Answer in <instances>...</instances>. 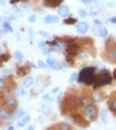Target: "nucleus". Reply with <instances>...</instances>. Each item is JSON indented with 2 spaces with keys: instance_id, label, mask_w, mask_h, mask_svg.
Masks as SVG:
<instances>
[{
  "instance_id": "f257e3e1",
  "label": "nucleus",
  "mask_w": 116,
  "mask_h": 130,
  "mask_svg": "<svg viewBox=\"0 0 116 130\" xmlns=\"http://www.w3.org/2000/svg\"><path fill=\"white\" fill-rule=\"evenodd\" d=\"M95 68H85L78 74L77 80L81 84H85L86 86L93 85L95 80Z\"/></svg>"
},
{
  "instance_id": "f03ea898",
  "label": "nucleus",
  "mask_w": 116,
  "mask_h": 130,
  "mask_svg": "<svg viewBox=\"0 0 116 130\" xmlns=\"http://www.w3.org/2000/svg\"><path fill=\"white\" fill-rule=\"evenodd\" d=\"M112 82V76L110 75L108 70H101L97 76H95V80L93 85H96L97 87L106 86L108 84H111Z\"/></svg>"
},
{
  "instance_id": "7ed1b4c3",
  "label": "nucleus",
  "mask_w": 116,
  "mask_h": 130,
  "mask_svg": "<svg viewBox=\"0 0 116 130\" xmlns=\"http://www.w3.org/2000/svg\"><path fill=\"white\" fill-rule=\"evenodd\" d=\"M84 113H85V115L86 117L94 120V119H96V116L98 115V108H97V106H95V105L89 104V105H87V106L85 107Z\"/></svg>"
},
{
  "instance_id": "20e7f679",
  "label": "nucleus",
  "mask_w": 116,
  "mask_h": 130,
  "mask_svg": "<svg viewBox=\"0 0 116 130\" xmlns=\"http://www.w3.org/2000/svg\"><path fill=\"white\" fill-rule=\"evenodd\" d=\"M65 51L69 56H76L79 52V46L77 44L74 43V42H71V43L67 44V48H65Z\"/></svg>"
},
{
  "instance_id": "39448f33",
  "label": "nucleus",
  "mask_w": 116,
  "mask_h": 130,
  "mask_svg": "<svg viewBox=\"0 0 116 130\" xmlns=\"http://www.w3.org/2000/svg\"><path fill=\"white\" fill-rule=\"evenodd\" d=\"M73 119H74V122H76V124H78L79 126L87 127V126L89 125L88 121H86V120L85 119V117H82L81 115H79V114H77V113L73 115Z\"/></svg>"
},
{
  "instance_id": "423d86ee",
  "label": "nucleus",
  "mask_w": 116,
  "mask_h": 130,
  "mask_svg": "<svg viewBox=\"0 0 116 130\" xmlns=\"http://www.w3.org/2000/svg\"><path fill=\"white\" fill-rule=\"evenodd\" d=\"M47 64H48L49 67H51L55 71H60V70H62V68H63V66H62L61 63H59L58 61H56L55 59H52V58H49V59L47 60Z\"/></svg>"
},
{
  "instance_id": "0eeeda50",
  "label": "nucleus",
  "mask_w": 116,
  "mask_h": 130,
  "mask_svg": "<svg viewBox=\"0 0 116 130\" xmlns=\"http://www.w3.org/2000/svg\"><path fill=\"white\" fill-rule=\"evenodd\" d=\"M63 2V0H44V5L49 8H56L59 7Z\"/></svg>"
},
{
  "instance_id": "6e6552de",
  "label": "nucleus",
  "mask_w": 116,
  "mask_h": 130,
  "mask_svg": "<svg viewBox=\"0 0 116 130\" xmlns=\"http://www.w3.org/2000/svg\"><path fill=\"white\" fill-rule=\"evenodd\" d=\"M88 29H89V26H88V24L86 22H80L76 26V31L79 34H85L88 31Z\"/></svg>"
},
{
  "instance_id": "1a4fd4ad",
  "label": "nucleus",
  "mask_w": 116,
  "mask_h": 130,
  "mask_svg": "<svg viewBox=\"0 0 116 130\" xmlns=\"http://www.w3.org/2000/svg\"><path fill=\"white\" fill-rule=\"evenodd\" d=\"M58 13L61 17H63L65 18L67 16H69L70 14V8L68 6H61L59 9H58Z\"/></svg>"
},
{
  "instance_id": "9d476101",
  "label": "nucleus",
  "mask_w": 116,
  "mask_h": 130,
  "mask_svg": "<svg viewBox=\"0 0 116 130\" xmlns=\"http://www.w3.org/2000/svg\"><path fill=\"white\" fill-rule=\"evenodd\" d=\"M44 22L46 24H53V23H58L59 22V17L56 15H48L47 17H45Z\"/></svg>"
},
{
  "instance_id": "9b49d317",
  "label": "nucleus",
  "mask_w": 116,
  "mask_h": 130,
  "mask_svg": "<svg viewBox=\"0 0 116 130\" xmlns=\"http://www.w3.org/2000/svg\"><path fill=\"white\" fill-rule=\"evenodd\" d=\"M17 104H18V102H17V100L15 99V98H8L6 99V105L11 109H14L17 107Z\"/></svg>"
},
{
  "instance_id": "f8f14e48",
  "label": "nucleus",
  "mask_w": 116,
  "mask_h": 130,
  "mask_svg": "<svg viewBox=\"0 0 116 130\" xmlns=\"http://www.w3.org/2000/svg\"><path fill=\"white\" fill-rule=\"evenodd\" d=\"M10 112L7 110L6 108H3L1 107L0 108V119L2 120H7L10 118Z\"/></svg>"
},
{
  "instance_id": "ddd939ff",
  "label": "nucleus",
  "mask_w": 116,
  "mask_h": 130,
  "mask_svg": "<svg viewBox=\"0 0 116 130\" xmlns=\"http://www.w3.org/2000/svg\"><path fill=\"white\" fill-rule=\"evenodd\" d=\"M107 58L111 61V62H116V48H111L109 49L108 53H107Z\"/></svg>"
},
{
  "instance_id": "4468645a",
  "label": "nucleus",
  "mask_w": 116,
  "mask_h": 130,
  "mask_svg": "<svg viewBox=\"0 0 116 130\" xmlns=\"http://www.w3.org/2000/svg\"><path fill=\"white\" fill-rule=\"evenodd\" d=\"M30 69L26 68V67H20L17 69V74L19 76H26L28 73H29Z\"/></svg>"
},
{
  "instance_id": "2eb2a0df",
  "label": "nucleus",
  "mask_w": 116,
  "mask_h": 130,
  "mask_svg": "<svg viewBox=\"0 0 116 130\" xmlns=\"http://www.w3.org/2000/svg\"><path fill=\"white\" fill-rule=\"evenodd\" d=\"M33 82H34V78H33L32 76H27V77L23 80V87H26V88L30 87L32 85H33Z\"/></svg>"
},
{
  "instance_id": "dca6fc26",
  "label": "nucleus",
  "mask_w": 116,
  "mask_h": 130,
  "mask_svg": "<svg viewBox=\"0 0 116 130\" xmlns=\"http://www.w3.org/2000/svg\"><path fill=\"white\" fill-rule=\"evenodd\" d=\"M25 115V111L23 109H18L14 114H13V117H12V120H17L19 118H21Z\"/></svg>"
},
{
  "instance_id": "f3484780",
  "label": "nucleus",
  "mask_w": 116,
  "mask_h": 130,
  "mask_svg": "<svg viewBox=\"0 0 116 130\" xmlns=\"http://www.w3.org/2000/svg\"><path fill=\"white\" fill-rule=\"evenodd\" d=\"M2 27H3V32L4 33H12L13 32V28L10 25L9 22H4L2 24Z\"/></svg>"
},
{
  "instance_id": "a211bd4d",
  "label": "nucleus",
  "mask_w": 116,
  "mask_h": 130,
  "mask_svg": "<svg viewBox=\"0 0 116 130\" xmlns=\"http://www.w3.org/2000/svg\"><path fill=\"white\" fill-rule=\"evenodd\" d=\"M30 120H31V118H30V116H23V118H22L21 121H19L18 123H17V125H18V127H23L25 124H27V123H29L30 122Z\"/></svg>"
},
{
  "instance_id": "6ab92c4d",
  "label": "nucleus",
  "mask_w": 116,
  "mask_h": 130,
  "mask_svg": "<svg viewBox=\"0 0 116 130\" xmlns=\"http://www.w3.org/2000/svg\"><path fill=\"white\" fill-rule=\"evenodd\" d=\"M80 103H81V105L87 106L89 104H92V100L89 98H80Z\"/></svg>"
},
{
  "instance_id": "aec40b11",
  "label": "nucleus",
  "mask_w": 116,
  "mask_h": 130,
  "mask_svg": "<svg viewBox=\"0 0 116 130\" xmlns=\"http://www.w3.org/2000/svg\"><path fill=\"white\" fill-rule=\"evenodd\" d=\"M14 57H15V59H16L18 62H22V61H24V59H25V56L23 55V53L19 52V51H16V52L14 53Z\"/></svg>"
},
{
  "instance_id": "412c9836",
  "label": "nucleus",
  "mask_w": 116,
  "mask_h": 130,
  "mask_svg": "<svg viewBox=\"0 0 116 130\" xmlns=\"http://www.w3.org/2000/svg\"><path fill=\"white\" fill-rule=\"evenodd\" d=\"M101 120H102V122L105 123V124L108 122V112H107L106 109H103V110L101 111Z\"/></svg>"
},
{
  "instance_id": "4be33fe9",
  "label": "nucleus",
  "mask_w": 116,
  "mask_h": 130,
  "mask_svg": "<svg viewBox=\"0 0 116 130\" xmlns=\"http://www.w3.org/2000/svg\"><path fill=\"white\" fill-rule=\"evenodd\" d=\"M107 34H108V32H107L106 28H104V27H101V28L98 29V35H99L100 37L105 38L106 36H107Z\"/></svg>"
},
{
  "instance_id": "5701e85b",
  "label": "nucleus",
  "mask_w": 116,
  "mask_h": 130,
  "mask_svg": "<svg viewBox=\"0 0 116 130\" xmlns=\"http://www.w3.org/2000/svg\"><path fill=\"white\" fill-rule=\"evenodd\" d=\"M76 21H77V20H76L75 18H72V17H70V18L64 19L63 23H64V24H67V25H74V24L76 23Z\"/></svg>"
},
{
  "instance_id": "b1692460",
  "label": "nucleus",
  "mask_w": 116,
  "mask_h": 130,
  "mask_svg": "<svg viewBox=\"0 0 116 130\" xmlns=\"http://www.w3.org/2000/svg\"><path fill=\"white\" fill-rule=\"evenodd\" d=\"M10 59V56L7 54H0V63L2 62H7Z\"/></svg>"
},
{
  "instance_id": "393cba45",
  "label": "nucleus",
  "mask_w": 116,
  "mask_h": 130,
  "mask_svg": "<svg viewBox=\"0 0 116 130\" xmlns=\"http://www.w3.org/2000/svg\"><path fill=\"white\" fill-rule=\"evenodd\" d=\"M109 108H110V110H111L114 114H116V99H114V100L112 101V103L110 104Z\"/></svg>"
},
{
  "instance_id": "a878e982",
  "label": "nucleus",
  "mask_w": 116,
  "mask_h": 130,
  "mask_svg": "<svg viewBox=\"0 0 116 130\" xmlns=\"http://www.w3.org/2000/svg\"><path fill=\"white\" fill-rule=\"evenodd\" d=\"M78 15L81 17V18H85V17H87V11L85 10V9H80V10L78 11Z\"/></svg>"
},
{
  "instance_id": "bb28decb",
  "label": "nucleus",
  "mask_w": 116,
  "mask_h": 130,
  "mask_svg": "<svg viewBox=\"0 0 116 130\" xmlns=\"http://www.w3.org/2000/svg\"><path fill=\"white\" fill-rule=\"evenodd\" d=\"M60 127H61L62 129H73V128H74L73 126H71V125H69V124H67V123H62V124L60 125Z\"/></svg>"
},
{
  "instance_id": "cd10ccee",
  "label": "nucleus",
  "mask_w": 116,
  "mask_h": 130,
  "mask_svg": "<svg viewBox=\"0 0 116 130\" xmlns=\"http://www.w3.org/2000/svg\"><path fill=\"white\" fill-rule=\"evenodd\" d=\"M17 94L19 95V96H24L25 94H26V91L23 89V88H17Z\"/></svg>"
},
{
  "instance_id": "c85d7f7f",
  "label": "nucleus",
  "mask_w": 116,
  "mask_h": 130,
  "mask_svg": "<svg viewBox=\"0 0 116 130\" xmlns=\"http://www.w3.org/2000/svg\"><path fill=\"white\" fill-rule=\"evenodd\" d=\"M77 77H78V74H77V73H73L70 80H71V82H75V80L77 79Z\"/></svg>"
},
{
  "instance_id": "c756f323",
  "label": "nucleus",
  "mask_w": 116,
  "mask_h": 130,
  "mask_svg": "<svg viewBox=\"0 0 116 130\" xmlns=\"http://www.w3.org/2000/svg\"><path fill=\"white\" fill-rule=\"evenodd\" d=\"M5 87H6V82L2 77H0V88H5Z\"/></svg>"
},
{
  "instance_id": "7c9ffc66",
  "label": "nucleus",
  "mask_w": 116,
  "mask_h": 130,
  "mask_svg": "<svg viewBox=\"0 0 116 130\" xmlns=\"http://www.w3.org/2000/svg\"><path fill=\"white\" fill-rule=\"evenodd\" d=\"M21 7L23 8V9H25V10H30V9H31V7H30L27 3H22Z\"/></svg>"
},
{
  "instance_id": "2f4dec72",
  "label": "nucleus",
  "mask_w": 116,
  "mask_h": 130,
  "mask_svg": "<svg viewBox=\"0 0 116 130\" xmlns=\"http://www.w3.org/2000/svg\"><path fill=\"white\" fill-rule=\"evenodd\" d=\"M39 34H40V35H42L43 37H45V38H49V37H50L48 33L44 32V31H39Z\"/></svg>"
},
{
  "instance_id": "473e14b6",
  "label": "nucleus",
  "mask_w": 116,
  "mask_h": 130,
  "mask_svg": "<svg viewBox=\"0 0 116 130\" xmlns=\"http://www.w3.org/2000/svg\"><path fill=\"white\" fill-rule=\"evenodd\" d=\"M29 21L31 22V23H34V22L36 21V16H35V15H31V16L29 17Z\"/></svg>"
},
{
  "instance_id": "72a5a7b5",
  "label": "nucleus",
  "mask_w": 116,
  "mask_h": 130,
  "mask_svg": "<svg viewBox=\"0 0 116 130\" xmlns=\"http://www.w3.org/2000/svg\"><path fill=\"white\" fill-rule=\"evenodd\" d=\"M38 65H39V67L43 68V69H46V68H47V65H45L42 61H39V62H38Z\"/></svg>"
},
{
  "instance_id": "f704fd0d",
  "label": "nucleus",
  "mask_w": 116,
  "mask_h": 130,
  "mask_svg": "<svg viewBox=\"0 0 116 130\" xmlns=\"http://www.w3.org/2000/svg\"><path fill=\"white\" fill-rule=\"evenodd\" d=\"M39 48H40V49H42V50H44V49H46V46H45V43H43V42H40V43H39Z\"/></svg>"
},
{
  "instance_id": "c9c22d12",
  "label": "nucleus",
  "mask_w": 116,
  "mask_h": 130,
  "mask_svg": "<svg viewBox=\"0 0 116 130\" xmlns=\"http://www.w3.org/2000/svg\"><path fill=\"white\" fill-rule=\"evenodd\" d=\"M109 21L111 22L112 24H116V17H111V18H109Z\"/></svg>"
},
{
  "instance_id": "e433bc0d",
  "label": "nucleus",
  "mask_w": 116,
  "mask_h": 130,
  "mask_svg": "<svg viewBox=\"0 0 116 130\" xmlns=\"http://www.w3.org/2000/svg\"><path fill=\"white\" fill-rule=\"evenodd\" d=\"M92 0H81V2H84L85 4H88V3H90Z\"/></svg>"
},
{
  "instance_id": "4c0bfd02",
  "label": "nucleus",
  "mask_w": 116,
  "mask_h": 130,
  "mask_svg": "<svg viewBox=\"0 0 116 130\" xmlns=\"http://www.w3.org/2000/svg\"><path fill=\"white\" fill-rule=\"evenodd\" d=\"M8 73H11V70H8V71H2V74H8Z\"/></svg>"
},
{
  "instance_id": "58836bf2",
  "label": "nucleus",
  "mask_w": 116,
  "mask_h": 130,
  "mask_svg": "<svg viewBox=\"0 0 116 130\" xmlns=\"http://www.w3.org/2000/svg\"><path fill=\"white\" fill-rule=\"evenodd\" d=\"M18 1H20V0H11V4H14V3H16V2H18Z\"/></svg>"
},
{
  "instance_id": "ea45409f",
  "label": "nucleus",
  "mask_w": 116,
  "mask_h": 130,
  "mask_svg": "<svg viewBox=\"0 0 116 130\" xmlns=\"http://www.w3.org/2000/svg\"><path fill=\"white\" fill-rule=\"evenodd\" d=\"M61 98H62V93L59 94V96H58V101H61Z\"/></svg>"
},
{
  "instance_id": "a19ab883",
  "label": "nucleus",
  "mask_w": 116,
  "mask_h": 130,
  "mask_svg": "<svg viewBox=\"0 0 116 130\" xmlns=\"http://www.w3.org/2000/svg\"><path fill=\"white\" fill-rule=\"evenodd\" d=\"M94 22H95V24H97V25H101V23L98 21V20H95Z\"/></svg>"
},
{
  "instance_id": "79ce46f5",
  "label": "nucleus",
  "mask_w": 116,
  "mask_h": 130,
  "mask_svg": "<svg viewBox=\"0 0 116 130\" xmlns=\"http://www.w3.org/2000/svg\"><path fill=\"white\" fill-rule=\"evenodd\" d=\"M113 76H114V78L116 79V69L114 70V72H113Z\"/></svg>"
},
{
  "instance_id": "37998d69",
  "label": "nucleus",
  "mask_w": 116,
  "mask_h": 130,
  "mask_svg": "<svg viewBox=\"0 0 116 130\" xmlns=\"http://www.w3.org/2000/svg\"><path fill=\"white\" fill-rule=\"evenodd\" d=\"M0 3L3 4V5H5V0H0Z\"/></svg>"
},
{
  "instance_id": "c03bdc74",
  "label": "nucleus",
  "mask_w": 116,
  "mask_h": 130,
  "mask_svg": "<svg viewBox=\"0 0 116 130\" xmlns=\"http://www.w3.org/2000/svg\"><path fill=\"white\" fill-rule=\"evenodd\" d=\"M8 129H9V130H13V129H14V127H13V126H9V127H8Z\"/></svg>"
},
{
  "instance_id": "a18cd8bd",
  "label": "nucleus",
  "mask_w": 116,
  "mask_h": 130,
  "mask_svg": "<svg viewBox=\"0 0 116 130\" xmlns=\"http://www.w3.org/2000/svg\"><path fill=\"white\" fill-rule=\"evenodd\" d=\"M3 53V50H2V47L0 46V54H2Z\"/></svg>"
},
{
  "instance_id": "49530a36",
  "label": "nucleus",
  "mask_w": 116,
  "mask_h": 130,
  "mask_svg": "<svg viewBox=\"0 0 116 130\" xmlns=\"http://www.w3.org/2000/svg\"><path fill=\"white\" fill-rule=\"evenodd\" d=\"M0 37H1V30H0Z\"/></svg>"
},
{
  "instance_id": "de8ad7c7",
  "label": "nucleus",
  "mask_w": 116,
  "mask_h": 130,
  "mask_svg": "<svg viewBox=\"0 0 116 130\" xmlns=\"http://www.w3.org/2000/svg\"><path fill=\"white\" fill-rule=\"evenodd\" d=\"M0 67H1V63H0Z\"/></svg>"
}]
</instances>
